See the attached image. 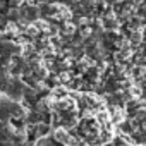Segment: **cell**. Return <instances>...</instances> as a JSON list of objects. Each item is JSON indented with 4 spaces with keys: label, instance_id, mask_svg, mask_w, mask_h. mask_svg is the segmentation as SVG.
Segmentation results:
<instances>
[{
    "label": "cell",
    "instance_id": "cell-1",
    "mask_svg": "<svg viewBox=\"0 0 146 146\" xmlns=\"http://www.w3.org/2000/svg\"><path fill=\"white\" fill-rule=\"evenodd\" d=\"M74 31H76V26L72 24V23H65L62 26V33L67 35V36H72V35H74Z\"/></svg>",
    "mask_w": 146,
    "mask_h": 146
},
{
    "label": "cell",
    "instance_id": "cell-2",
    "mask_svg": "<svg viewBox=\"0 0 146 146\" xmlns=\"http://www.w3.org/2000/svg\"><path fill=\"white\" fill-rule=\"evenodd\" d=\"M35 26H36L38 29H45V31H46V29H50V24H48L46 21H43V19H38V21L35 23Z\"/></svg>",
    "mask_w": 146,
    "mask_h": 146
}]
</instances>
